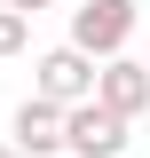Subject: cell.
Instances as JSON below:
<instances>
[{
	"instance_id": "cell-6",
	"label": "cell",
	"mask_w": 150,
	"mask_h": 158,
	"mask_svg": "<svg viewBox=\"0 0 150 158\" xmlns=\"http://www.w3.org/2000/svg\"><path fill=\"white\" fill-rule=\"evenodd\" d=\"M24 40H32V16L0 8V63H8V56H24Z\"/></svg>"
},
{
	"instance_id": "cell-8",
	"label": "cell",
	"mask_w": 150,
	"mask_h": 158,
	"mask_svg": "<svg viewBox=\"0 0 150 158\" xmlns=\"http://www.w3.org/2000/svg\"><path fill=\"white\" fill-rule=\"evenodd\" d=\"M0 158H24V150H16V142H8V135H0Z\"/></svg>"
},
{
	"instance_id": "cell-7",
	"label": "cell",
	"mask_w": 150,
	"mask_h": 158,
	"mask_svg": "<svg viewBox=\"0 0 150 158\" xmlns=\"http://www.w3.org/2000/svg\"><path fill=\"white\" fill-rule=\"evenodd\" d=\"M0 8H16V16H40V8H56V0H0Z\"/></svg>"
},
{
	"instance_id": "cell-2",
	"label": "cell",
	"mask_w": 150,
	"mask_h": 158,
	"mask_svg": "<svg viewBox=\"0 0 150 158\" xmlns=\"http://www.w3.org/2000/svg\"><path fill=\"white\" fill-rule=\"evenodd\" d=\"M95 87H103V63H95V56H79L71 40H63V48H48V56L32 63V95L63 103V111H79V103H95Z\"/></svg>"
},
{
	"instance_id": "cell-3",
	"label": "cell",
	"mask_w": 150,
	"mask_h": 158,
	"mask_svg": "<svg viewBox=\"0 0 150 158\" xmlns=\"http://www.w3.org/2000/svg\"><path fill=\"white\" fill-rule=\"evenodd\" d=\"M8 142H16L24 158H56V150H71V111L48 103V95H24L16 118H8Z\"/></svg>"
},
{
	"instance_id": "cell-4",
	"label": "cell",
	"mask_w": 150,
	"mask_h": 158,
	"mask_svg": "<svg viewBox=\"0 0 150 158\" xmlns=\"http://www.w3.org/2000/svg\"><path fill=\"white\" fill-rule=\"evenodd\" d=\"M127 127L134 118L103 111V103H79L71 111V158H127Z\"/></svg>"
},
{
	"instance_id": "cell-5",
	"label": "cell",
	"mask_w": 150,
	"mask_h": 158,
	"mask_svg": "<svg viewBox=\"0 0 150 158\" xmlns=\"http://www.w3.org/2000/svg\"><path fill=\"white\" fill-rule=\"evenodd\" d=\"M95 103H103V111H119V118H142V111H150V63H134V56L103 63V87H95Z\"/></svg>"
},
{
	"instance_id": "cell-1",
	"label": "cell",
	"mask_w": 150,
	"mask_h": 158,
	"mask_svg": "<svg viewBox=\"0 0 150 158\" xmlns=\"http://www.w3.org/2000/svg\"><path fill=\"white\" fill-rule=\"evenodd\" d=\"M134 40V0H79L71 8V48L95 63H119Z\"/></svg>"
}]
</instances>
